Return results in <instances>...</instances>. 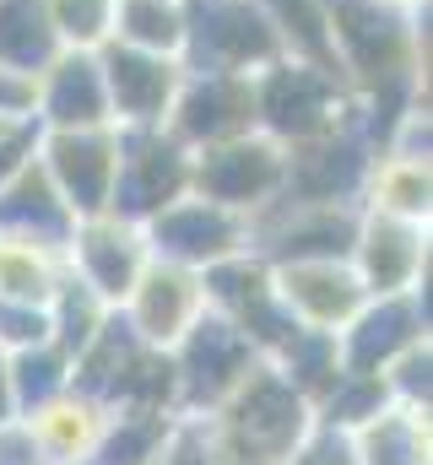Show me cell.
I'll list each match as a JSON object with an SVG mask.
<instances>
[{"label": "cell", "instance_id": "obj_1", "mask_svg": "<svg viewBox=\"0 0 433 465\" xmlns=\"http://www.w3.org/2000/svg\"><path fill=\"white\" fill-rule=\"evenodd\" d=\"M216 465H282L315 428V406L260 357L212 417H196Z\"/></svg>", "mask_w": 433, "mask_h": 465}, {"label": "cell", "instance_id": "obj_2", "mask_svg": "<svg viewBox=\"0 0 433 465\" xmlns=\"http://www.w3.org/2000/svg\"><path fill=\"white\" fill-rule=\"evenodd\" d=\"M255 87V130H266L271 141L282 146H298V141H315L325 130H341V124H368L357 93L347 87V76L336 65L320 60H304V54H277L271 65H260L249 76ZM374 135V130H368Z\"/></svg>", "mask_w": 433, "mask_h": 465}, {"label": "cell", "instance_id": "obj_3", "mask_svg": "<svg viewBox=\"0 0 433 465\" xmlns=\"http://www.w3.org/2000/svg\"><path fill=\"white\" fill-rule=\"evenodd\" d=\"M287 184V146L266 130H244L233 141L201 146L190 163V190L238 217H260Z\"/></svg>", "mask_w": 433, "mask_h": 465}, {"label": "cell", "instance_id": "obj_4", "mask_svg": "<svg viewBox=\"0 0 433 465\" xmlns=\"http://www.w3.org/2000/svg\"><path fill=\"white\" fill-rule=\"evenodd\" d=\"M282 49L277 16L266 0H190V38H185V65L196 71H238L255 76L271 65Z\"/></svg>", "mask_w": 433, "mask_h": 465}, {"label": "cell", "instance_id": "obj_5", "mask_svg": "<svg viewBox=\"0 0 433 465\" xmlns=\"http://www.w3.org/2000/svg\"><path fill=\"white\" fill-rule=\"evenodd\" d=\"M168 362H174V406H179V417H212L233 395V384L260 362V351L249 347L216 309H206L168 347Z\"/></svg>", "mask_w": 433, "mask_h": 465}, {"label": "cell", "instance_id": "obj_6", "mask_svg": "<svg viewBox=\"0 0 433 465\" xmlns=\"http://www.w3.org/2000/svg\"><path fill=\"white\" fill-rule=\"evenodd\" d=\"M201 287H206V309H216L260 357H277V351L287 347V336L298 331V320H293L287 303L277 298L271 265H266L255 249L206 265V271H201Z\"/></svg>", "mask_w": 433, "mask_h": 465}, {"label": "cell", "instance_id": "obj_7", "mask_svg": "<svg viewBox=\"0 0 433 465\" xmlns=\"http://www.w3.org/2000/svg\"><path fill=\"white\" fill-rule=\"evenodd\" d=\"M190 163H196V152H190L168 124L119 130V173H114V201H108V212L125 217V223L157 217L168 201L190 195Z\"/></svg>", "mask_w": 433, "mask_h": 465}, {"label": "cell", "instance_id": "obj_8", "mask_svg": "<svg viewBox=\"0 0 433 465\" xmlns=\"http://www.w3.org/2000/svg\"><path fill=\"white\" fill-rule=\"evenodd\" d=\"M363 206H315V201H271L260 217H249V249L266 265L293 260H347L357 238Z\"/></svg>", "mask_w": 433, "mask_h": 465}, {"label": "cell", "instance_id": "obj_9", "mask_svg": "<svg viewBox=\"0 0 433 465\" xmlns=\"http://www.w3.org/2000/svg\"><path fill=\"white\" fill-rule=\"evenodd\" d=\"M374 135L368 124H341V130H325L315 141H298L287 146V184L277 201H315V206H357L363 195V173H368V157H374Z\"/></svg>", "mask_w": 433, "mask_h": 465}, {"label": "cell", "instance_id": "obj_10", "mask_svg": "<svg viewBox=\"0 0 433 465\" xmlns=\"http://www.w3.org/2000/svg\"><path fill=\"white\" fill-rule=\"evenodd\" d=\"M141 232H146V249L157 260H174V265H190V271H206L216 260L249 249V217L216 206V201L196 195V190L168 201L157 217H146Z\"/></svg>", "mask_w": 433, "mask_h": 465}, {"label": "cell", "instance_id": "obj_11", "mask_svg": "<svg viewBox=\"0 0 433 465\" xmlns=\"http://www.w3.org/2000/svg\"><path fill=\"white\" fill-rule=\"evenodd\" d=\"M38 163L49 173V184L60 190V201L71 206V217H104L114 201V173H119V130H44L38 141Z\"/></svg>", "mask_w": 433, "mask_h": 465}, {"label": "cell", "instance_id": "obj_12", "mask_svg": "<svg viewBox=\"0 0 433 465\" xmlns=\"http://www.w3.org/2000/svg\"><path fill=\"white\" fill-rule=\"evenodd\" d=\"M206 314V287L201 271L174 265V260H146V271L136 276V287L119 303V320L130 325V336L152 351H168L196 320Z\"/></svg>", "mask_w": 433, "mask_h": 465}, {"label": "cell", "instance_id": "obj_13", "mask_svg": "<svg viewBox=\"0 0 433 465\" xmlns=\"http://www.w3.org/2000/svg\"><path fill=\"white\" fill-rule=\"evenodd\" d=\"M347 260H352V271H357L368 298L418 292V287H428V223L363 212Z\"/></svg>", "mask_w": 433, "mask_h": 465}, {"label": "cell", "instance_id": "obj_14", "mask_svg": "<svg viewBox=\"0 0 433 465\" xmlns=\"http://www.w3.org/2000/svg\"><path fill=\"white\" fill-rule=\"evenodd\" d=\"M168 130H174L190 152L255 130V87H249V76L185 65V82H179V93H174V109H168Z\"/></svg>", "mask_w": 433, "mask_h": 465}, {"label": "cell", "instance_id": "obj_15", "mask_svg": "<svg viewBox=\"0 0 433 465\" xmlns=\"http://www.w3.org/2000/svg\"><path fill=\"white\" fill-rule=\"evenodd\" d=\"M428 341V287L418 292H390V298H368L341 331V368L352 373H385L407 347Z\"/></svg>", "mask_w": 433, "mask_h": 465}, {"label": "cell", "instance_id": "obj_16", "mask_svg": "<svg viewBox=\"0 0 433 465\" xmlns=\"http://www.w3.org/2000/svg\"><path fill=\"white\" fill-rule=\"evenodd\" d=\"M98 65H104L114 130H152V124H168L174 93H179V82H185V60L141 54V49H125V44H104V49H98Z\"/></svg>", "mask_w": 433, "mask_h": 465}, {"label": "cell", "instance_id": "obj_17", "mask_svg": "<svg viewBox=\"0 0 433 465\" xmlns=\"http://www.w3.org/2000/svg\"><path fill=\"white\" fill-rule=\"evenodd\" d=\"M146 260H152V249H146L141 223H125V217H114V212H104V217H82L76 232H71V243H65L71 276L87 282L108 309L125 303V292L136 287V276L146 271Z\"/></svg>", "mask_w": 433, "mask_h": 465}, {"label": "cell", "instance_id": "obj_18", "mask_svg": "<svg viewBox=\"0 0 433 465\" xmlns=\"http://www.w3.org/2000/svg\"><path fill=\"white\" fill-rule=\"evenodd\" d=\"M33 119L44 130H98L108 119V87L98 49H60L33 76Z\"/></svg>", "mask_w": 433, "mask_h": 465}, {"label": "cell", "instance_id": "obj_19", "mask_svg": "<svg viewBox=\"0 0 433 465\" xmlns=\"http://www.w3.org/2000/svg\"><path fill=\"white\" fill-rule=\"evenodd\" d=\"M271 282H277V298L287 303V314L304 331H341L368 303L352 260H293V265H271Z\"/></svg>", "mask_w": 433, "mask_h": 465}, {"label": "cell", "instance_id": "obj_20", "mask_svg": "<svg viewBox=\"0 0 433 465\" xmlns=\"http://www.w3.org/2000/svg\"><path fill=\"white\" fill-rule=\"evenodd\" d=\"M108 417H114V406H104L98 395H87V390L71 384L55 401L33 406L22 422H27L38 455L49 465H93V455H98V444H104V433H108Z\"/></svg>", "mask_w": 433, "mask_h": 465}, {"label": "cell", "instance_id": "obj_21", "mask_svg": "<svg viewBox=\"0 0 433 465\" xmlns=\"http://www.w3.org/2000/svg\"><path fill=\"white\" fill-rule=\"evenodd\" d=\"M363 212H385V217H407V223H428L433 217V163L428 152L412 146H374L368 173H363Z\"/></svg>", "mask_w": 433, "mask_h": 465}, {"label": "cell", "instance_id": "obj_22", "mask_svg": "<svg viewBox=\"0 0 433 465\" xmlns=\"http://www.w3.org/2000/svg\"><path fill=\"white\" fill-rule=\"evenodd\" d=\"M0 232H16V238H38V243H55L65 249L71 232H76V217L71 206L60 201V190L49 184L44 163L33 157L16 179L0 184Z\"/></svg>", "mask_w": 433, "mask_h": 465}, {"label": "cell", "instance_id": "obj_23", "mask_svg": "<svg viewBox=\"0 0 433 465\" xmlns=\"http://www.w3.org/2000/svg\"><path fill=\"white\" fill-rule=\"evenodd\" d=\"M352 455L357 465H428L433 444H428V411L423 406H379L368 422H357L352 433Z\"/></svg>", "mask_w": 433, "mask_h": 465}, {"label": "cell", "instance_id": "obj_24", "mask_svg": "<svg viewBox=\"0 0 433 465\" xmlns=\"http://www.w3.org/2000/svg\"><path fill=\"white\" fill-rule=\"evenodd\" d=\"M185 38H190V0H114V38L108 44L185 60Z\"/></svg>", "mask_w": 433, "mask_h": 465}, {"label": "cell", "instance_id": "obj_25", "mask_svg": "<svg viewBox=\"0 0 433 465\" xmlns=\"http://www.w3.org/2000/svg\"><path fill=\"white\" fill-rule=\"evenodd\" d=\"M65 271H71L65 249L0 232V298H11V303H49L55 287L65 282Z\"/></svg>", "mask_w": 433, "mask_h": 465}, {"label": "cell", "instance_id": "obj_26", "mask_svg": "<svg viewBox=\"0 0 433 465\" xmlns=\"http://www.w3.org/2000/svg\"><path fill=\"white\" fill-rule=\"evenodd\" d=\"M55 54H60V38H55L49 5L44 0H0V71H16L33 82Z\"/></svg>", "mask_w": 433, "mask_h": 465}, {"label": "cell", "instance_id": "obj_27", "mask_svg": "<svg viewBox=\"0 0 433 465\" xmlns=\"http://www.w3.org/2000/svg\"><path fill=\"white\" fill-rule=\"evenodd\" d=\"M5 373H11V401H16V417H27L33 406H44V401H55L60 390H71L76 357L60 347V341H38V347L5 351Z\"/></svg>", "mask_w": 433, "mask_h": 465}, {"label": "cell", "instance_id": "obj_28", "mask_svg": "<svg viewBox=\"0 0 433 465\" xmlns=\"http://www.w3.org/2000/svg\"><path fill=\"white\" fill-rule=\"evenodd\" d=\"M309 406L320 401L325 390L336 384V373H341V347H336V331H293L287 336V347L277 351V357H266Z\"/></svg>", "mask_w": 433, "mask_h": 465}, {"label": "cell", "instance_id": "obj_29", "mask_svg": "<svg viewBox=\"0 0 433 465\" xmlns=\"http://www.w3.org/2000/svg\"><path fill=\"white\" fill-rule=\"evenodd\" d=\"M108 314H114V309H108V303L93 292V287H87V282H76L71 271H65V282H60V287H55V298H49V325H55V341L71 351V357H76V351H82L93 336H98V331H104Z\"/></svg>", "mask_w": 433, "mask_h": 465}, {"label": "cell", "instance_id": "obj_30", "mask_svg": "<svg viewBox=\"0 0 433 465\" xmlns=\"http://www.w3.org/2000/svg\"><path fill=\"white\" fill-rule=\"evenodd\" d=\"M379 406H390L385 379H379V373H352V368H341V373H336V384L315 401V422L352 433V428H357V422H368Z\"/></svg>", "mask_w": 433, "mask_h": 465}, {"label": "cell", "instance_id": "obj_31", "mask_svg": "<svg viewBox=\"0 0 433 465\" xmlns=\"http://www.w3.org/2000/svg\"><path fill=\"white\" fill-rule=\"evenodd\" d=\"M60 49H104L114 38V0H44Z\"/></svg>", "mask_w": 433, "mask_h": 465}, {"label": "cell", "instance_id": "obj_32", "mask_svg": "<svg viewBox=\"0 0 433 465\" xmlns=\"http://www.w3.org/2000/svg\"><path fill=\"white\" fill-rule=\"evenodd\" d=\"M385 390H390V401H401V406H423L428 411V395H433V347L428 341H418V347H407L385 373Z\"/></svg>", "mask_w": 433, "mask_h": 465}, {"label": "cell", "instance_id": "obj_33", "mask_svg": "<svg viewBox=\"0 0 433 465\" xmlns=\"http://www.w3.org/2000/svg\"><path fill=\"white\" fill-rule=\"evenodd\" d=\"M38 341H55L49 303H11V298H0V351H22V347H38Z\"/></svg>", "mask_w": 433, "mask_h": 465}, {"label": "cell", "instance_id": "obj_34", "mask_svg": "<svg viewBox=\"0 0 433 465\" xmlns=\"http://www.w3.org/2000/svg\"><path fill=\"white\" fill-rule=\"evenodd\" d=\"M38 141H44V124H38L33 114L11 119V124L0 130V184H5V179H16V173L38 157Z\"/></svg>", "mask_w": 433, "mask_h": 465}, {"label": "cell", "instance_id": "obj_35", "mask_svg": "<svg viewBox=\"0 0 433 465\" xmlns=\"http://www.w3.org/2000/svg\"><path fill=\"white\" fill-rule=\"evenodd\" d=\"M282 465H357V455H352V439H347L341 428L315 422V428L304 433V444H298Z\"/></svg>", "mask_w": 433, "mask_h": 465}, {"label": "cell", "instance_id": "obj_36", "mask_svg": "<svg viewBox=\"0 0 433 465\" xmlns=\"http://www.w3.org/2000/svg\"><path fill=\"white\" fill-rule=\"evenodd\" d=\"M0 114H33V82L16 71H0Z\"/></svg>", "mask_w": 433, "mask_h": 465}, {"label": "cell", "instance_id": "obj_37", "mask_svg": "<svg viewBox=\"0 0 433 465\" xmlns=\"http://www.w3.org/2000/svg\"><path fill=\"white\" fill-rule=\"evenodd\" d=\"M16 417V401H11V373H5V351H0V428Z\"/></svg>", "mask_w": 433, "mask_h": 465}, {"label": "cell", "instance_id": "obj_38", "mask_svg": "<svg viewBox=\"0 0 433 465\" xmlns=\"http://www.w3.org/2000/svg\"><path fill=\"white\" fill-rule=\"evenodd\" d=\"M16 119H22V114H16ZM5 124H11V114H0V130H5Z\"/></svg>", "mask_w": 433, "mask_h": 465}, {"label": "cell", "instance_id": "obj_39", "mask_svg": "<svg viewBox=\"0 0 433 465\" xmlns=\"http://www.w3.org/2000/svg\"><path fill=\"white\" fill-rule=\"evenodd\" d=\"M396 5H423V0H396Z\"/></svg>", "mask_w": 433, "mask_h": 465}]
</instances>
